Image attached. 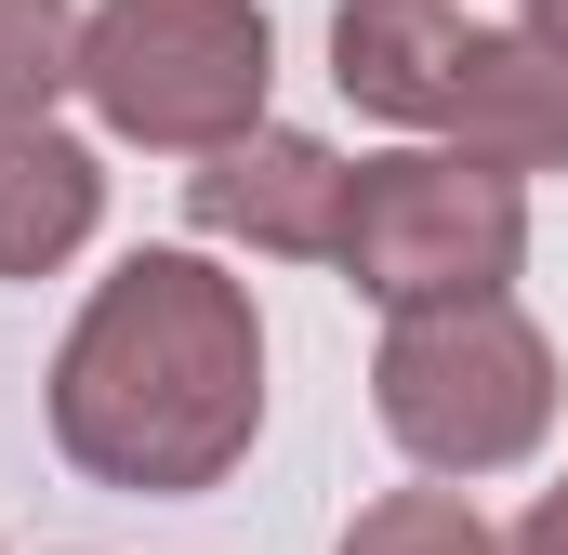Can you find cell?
<instances>
[{
  "instance_id": "obj_1",
  "label": "cell",
  "mask_w": 568,
  "mask_h": 555,
  "mask_svg": "<svg viewBox=\"0 0 568 555\" xmlns=\"http://www.w3.org/2000/svg\"><path fill=\"white\" fill-rule=\"evenodd\" d=\"M252 423H265V331L252 291L199 252H133L53 357V450L145 503L212 490L252 450Z\"/></svg>"
},
{
  "instance_id": "obj_2",
  "label": "cell",
  "mask_w": 568,
  "mask_h": 555,
  "mask_svg": "<svg viewBox=\"0 0 568 555\" xmlns=\"http://www.w3.org/2000/svg\"><path fill=\"white\" fill-rule=\"evenodd\" d=\"M371 411L384 436L436 463V476H503L542 450L556 423V344L503 304V291H463V304H410L371 357Z\"/></svg>"
},
{
  "instance_id": "obj_3",
  "label": "cell",
  "mask_w": 568,
  "mask_h": 555,
  "mask_svg": "<svg viewBox=\"0 0 568 555\" xmlns=\"http://www.w3.org/2000/svg\"><path fill=\"white\" fill-rule=\"evenodd\" d=\"M331 265L357 278L384 317L503 291V278L529 265V185L489 172V159H463V145L357 159V172H344V239H331Z\"/></svg>"
},
{
  "instance_id": "obj_4",
  "label": "cell",
  "mask_w": 568,
  "mask_h": 555,
  "mask_svg": "<svg viewBox=\"0 0 568 555\" xmlns=\"http://www.w3.org/2000/svg\"><path fill=\"white\" fill-rule=\"evenodd\" d=\"M278 27L252 0H93L80 13V93L120 145H225L265 120Z\"/></svg>"
},
{
  "instance_id": "obj_5",
  "label": "cell",
  "mask_w": 568,
  "mask_h": 555,
  "mask_svg": "<svg viewBox=\"0 0 568 555\" xmlns=\"http://www.w3.org/2000/svg\"><path fill=\"white\" fill-rule=\"evenodd\" d=\"M185 212H199V239H239V252H317V265H331V239H344V159H331L317 133L252 120V133L199 145Z\"/></svg>"
},
{
  "instance_id": "obj_6",
  "label": "cell",
  "mask_w": 568,
  "mask_h": 555,
  "mask_svg": "<svg viewBox=\"0 0 568 555\" xmlns=\"http://www.w3.org/2000/svg\"><path fill=\"white\" fill-rule=\"evenodd\" d=\"M436 133L489 172H542L568 159V53L542 27H463V67H449V107Z\"/></svg>"
},
{
  "instance_id": "obj_7",
  "label": "cell",
  "mask_w": 568,
  "mask_h": 555,
  "mask_svg": "<svg viewBox=\"0 0 568 555\" xmlns=\"http://www.w3.org/2000/svg\"><path fill=\"white\" fill-rule=\"evenodd\" d=\"M449 67H463V13H449V0H344V13H331V80H344V107H371V120L436 133Z\"/></svg>"
},
{
  "instance_id": "obj_8",
  "label": "cell",
  "mask_w": 568,
  "mask_h": 555,
  "mask_svg": "<svg viewBox=\"0 0 568 555\" xmlns=\"http://www.w3.org/2000/svg\"><path fill=\"white\" fill-rule=\"evenodd\" d=\"M106 212V172L93 145L53 133V120H0V278H53Z\"/></svg>"
},
{
  "instance_id": "obj_9",
  "label": "cell",
  "mask_w": 568,
  "mask_h": 555,
  "mask_svg": "<svg viewBox=\"0 0 568 555\" xmlns=\"http://www.w3.org/2000/svg\"><path fill=\"white\" fill-rule=\"evenodd\" d=\"M80 80V13L67 0H0V120H40Z\"/></svg>"
},
{
  "instance_id": "obj_10",
  "label": "cell",
  "mask_w": 568,
  "mask_h": 555,
  "mask_svg": "<svg viewBox=\"0 0 568 555\" xmlns=\"http://www.w3.org/2000/svg\"><path fill=\"white\" fill-rule=\"evenodd\" d=\"M344 555H503V543H489V516H476L463 490H384V503L344 529Z\"/></svg>"
},
{
  "instance_id": "obj_11",
  "label": "cell",
  "mask_w": 568,
  "mask_h": 555,
  "mask_svg": "<svg viewBox=\"0 0 568 555\" xmlns=\"http://www.w3.org/2000/svg\"><path fill=\"white\" fill-rule=\"evenodd\" d=\"M516 555H568V476L529 503V529H516Z\"/></svg>"
},
{
  "instance_id": "obj_12",
  "label": "cell",
  "mask_w": 568,
  "mask_h": 555,
  "mask_svg": "<svg viewBox=\"0 0 568 555\" xmlns=\"http://www.w3.org/2000/svg\"><path fill=\"white\" fill-rule=\"evenodd\" d=\"M516 27H542V40L568 53V0H516Z\"/></svg>"
}]
</instances>
